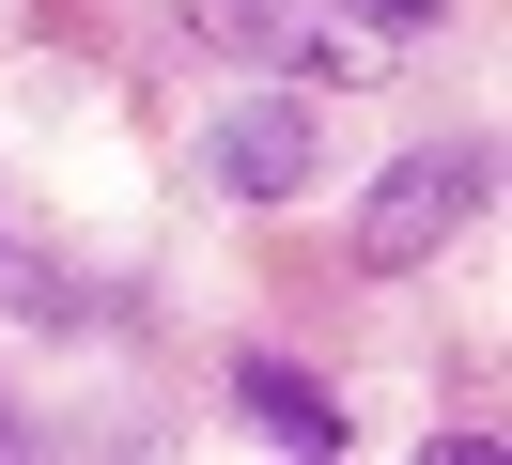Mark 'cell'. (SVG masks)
I'll return each mask as SVG.
<instances>
[{
	"mask_svg": "<svg viewBox=\"0 0 512 465\" xmlns=\"http://www.w3.org/2000/svg\"><path fill=\"white\" fill-rule=\"evenodd\" d=\"M481 186H497V155H481V140L388 155V171L357 186V264H435V248H450V233L481 217Z\"/></svg>",
	"mask_w": 512,
	"mask_h": 465,
	"instance_id": "obj_1",
	"label": "cell"
},
{
	"mask_svg": "<svg viewBox=\"0 0 512 465\" xmlns=\"http://www.w3.org/2000/svg\"><path fill=\"white\" fill-rule=\"evenodd\" d=\"M187 31L233 47V62H264V78H388V47L342 31L326 0H187Z\"/></svg>",
	"mask_w": 512,
	"mask_h": 465,
	"instance_id": "obj_2",
	"label": "cell"
},
{
	"mask_svg": "<svg viewBox=\"0 0 512 465\" xmlns=\"http://www.w3.org/2000/svg\"><path fill=\"white\" fill-rule=\"evenodd\" d=\"M202 171H218V202H295V186L326 171V140H311V109H218L202 124Z\"/></svg>",
	"mask_w": 512,
	"mask_h": 465,
	"instance_id": "obj_3",
	"label": "cell"
},
{
	"mask_svg": "<svg viewBox=\"0 0 512 465\" xmlns=\"http://www.w3.org/2000/svg\"><path fill=\"white\" fill-rule=\"evenodd\" d=\"M233 403H249L264 450H342V388L295 372V357H233Z\"/></svg>",
	"mask_w": 512,
	"mask_h": 465,
	"instance_id": "obj_4",
	"label": "cell"
},
{
	"mask_svg": "<svg viewBox=\"0 0 512 465\" xmlns=\"http://www.w3.org/2000/svg\"><path fill=\"white\" fill-rule=\"evenodd\" d=\"M0 310H32V326H78V279L47 264V248L16 233V217H0Z\"/></svg>",
	"mask_w": 512,
	"mask_h": 465,
	"instance_id": "obj_5",
	"label": "cell"
},
{
	"mask_svg": "<svg viewBox=\"0 0 512 465\" xmlns=\"http://www.w3.org/2000/svg\"><path fill=\"white\" fill-rule=\"evenodd\" d=\"M357 16H373V31H435V0H357Z\"/></svg>",
	"mask_w": 512,
	"mask_h": 465,
	"instance_id": "obj_6",
	"label": "cell"
},
{
	"mask_svg": "<svg viewBox=\"0 0 512 465\" xmlns=\"http://www.w3.org/2000/svg\"><path fill=\"white\" fill-rule=\"evenodd\" d=\"M0 450H16V419H0Z\"/></svg>",
	"mask_w": 512,
	"mask_h": 465,
	"instance_id": "obj_7",
	"label": "cell"
}]
</instances>
